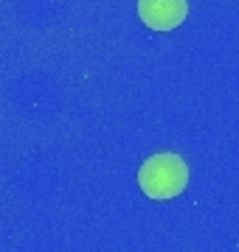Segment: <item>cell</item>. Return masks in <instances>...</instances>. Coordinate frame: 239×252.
I'll list each match as a JSON object with an SVG mask.
<instances>
[{
    "mask_svg": "<svg viewBox=\"0 0 239 252\" xmlns=\"http://www.w3.org/2000/svg\"><path fill=\"white\" fill-rule=\"evenodd\" d=\"M138 185L149 199H175L189 185V165L180 154H155L141 165Z\"/></svg>",
    "mask_w": 239,
    "mask_h": 252,
    "instance_id": "obj_1",
    "label": "cell"
},
{
    "mask_svg": "<svg viewBox=\"0 0 239 252\" xmlns=\"http://www.w3.org/2000/svg\"><path fill=\"white\" fill-rule=\"evenodd\" d=\"M138 14L155 31H172L186 20L189 3L186 0H138Z\"/></svg>",
    "mask_w": 239,
    "mask_h": 252,
    "instance_id": "obj_2",
    "label": "cell"
}]
</instances>
